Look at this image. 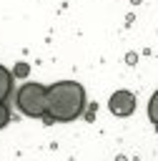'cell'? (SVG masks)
<instances>
[{"mask_svg":"<svg viewBox=\"0 0 158 161\" xmlns=\"http://www.w3.org/2000/svg\"><path fill=\"white\" fill-rule=\"evenodd\" d=\"M148 118H150V123L158 128V91L150 96V101H148Z\"/></svg>","mask_w":158,"mask_h":161,"instance_id":"obj_5","label":"cell"},{"mask_svg":"<svg viewBox=\"0 0 158 161\" xmlns=\"http://www.w3.org/2000/svg\"><path fill=\"white\" fill-rule=\"evenodd\" d=\"M85 111V88L78 80H58L45 88V121L68 123Z\"/></svg>","mask_w":158,"mask_h":161,"instance_id":"obj_1","label":"cell"},{"mask_svg":"<svg viewBox=\"0 0 158 161\" xmlns=\"http://www.w3.org/2000/svg\"><path fill=\"white\" fill-rule=\"evenodd\" d=\"M45 88L43 83L25 80L15 93V106L28 118H45Z\"/></svg>","mask_w":158,"mask_h":161,"instance_id":"obj_2","label":"cell"},{"mask_svg":"<svg viewBox=\"0 0 158 161\" xmlns=\"http://www.w3.org/2000/svg\"><path fill=\"white\" fill-rule=\"evenodd\" d=\"M108 108H110L113 116L125 118V116H130L135 111V96L130 91H115L110 96V101H108Z\"/></svg>","mask_w":158,"mask_h":161,"instance_id":"obj_3","label":"cell"},{"mask_svg":"<svg viewBox=\"0 0 158 161\" xmlns=\"http://www.w3.org/2000/svg\"><path fill=\"white\" fill-rule=\"evenodd\" d=\"M10 93H13V73L5 65H0V103H8Z\"/></svg>","mask_w":158,"mask_h":161,"instance_id":"obj_4","label":"cell"}]
</instances>
